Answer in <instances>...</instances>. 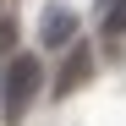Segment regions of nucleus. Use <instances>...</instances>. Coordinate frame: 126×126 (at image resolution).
Segmentation results:
<instances>
[{
	"mask_svg": "<svg viewBox=\"0 0 126 126\" xmlns=\"http://www.w3.org/2000/svg\"><path fill=\"white\" fill-rule=\"evenodd\" d=\"M38 88H44V66H38V55H33V49L11 55V60H6V88H0V121L16 126V121L33 110Z\"/></svg>",
	"mask_w": 126,
	"mask_h": 126,
	"instance_id": "obj_1",
	"label": "nucleus"
},
{
	"mask_svg": "<svg viewBox=\"0 0 126 126\" xmlns=\"http://www.w3.org/2000/svg\"><path fill=\"white\" fill-rule=\"evenodd\" d=\"M38 44L44 49H71L77 44V11L71 6H44V16H38Z\"/></svg>",
	"mask_w": 126,
	"mask_h": 126,
	"instance_id": "obj_2",
	"label": "nucleus"
},
{
	"mask_svg": "<svg viewBox=\"0 0 126 126\" xmlns=\"http://www.w3.org/2000/svg\"><path fill=\"white\" fill-rule=\"evenodd\" d=\"M88 77H93V49L77 38V44L66 49V60H60V71H55V88H49V93H55V99H66V93H77Z\"/></svg>",
	"mask_w": 126,
	"mask_h": 126,
	"instance_id": "obj_3",
	"label": "nucleus"
},
{
	"mask_svg": "<svg viewBox=\"0 0 126 126\" xmlns=\"http://www.w3.org/2000/svg\"><path fill=\"white\" fill-rule=\"evenodd\" d=\"M99 16H104V33L110 38L126 33V0H99Z\"/></svg>",
	"mask_w": 126,
	"mask_h": 126,
	"instance_id": "obj_4",
	"label": "nucleus"
},
{
	"mask_svg": "<svg viewBox=\"0 0 126 126\" xmlns=\"http://www.w3.org/2000/svg\"><path fill=\"white\" fill-rule=\"evenodd\" d=\"M0 88H6V71H0Z\"/></svg>",
	"mask_w": 126,
	"mask_h": 126,
	"instance_id": "obj_5",
	"label": "nucleus"
}]
</instances>
